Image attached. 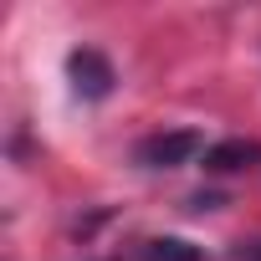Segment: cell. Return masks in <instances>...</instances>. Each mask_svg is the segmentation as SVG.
Here are the masks:
<instances>
[{
	"instance_id": "cell-3",
	"label": "cell",
	"mask_w": 261,
	"mask_h": 261,
	"mask_svg": "<svg viewBox=\"0 0 261 261\" xmlns=\"http://www.w3.org/2000/svg\"><path fill=\"white\" fill-rule=\"evenodd\" d=\"M256 159H261V144H251V139H225V144L205 149V169L210 174H230V169H246Z\"/></svg>"
},
{
	"instance_id": "cell-2",
	"label": "cell",
	"mask_w": 261,
	"mask_h": 261,
	"mask_svg": "<svg viewBox=\"0 0 261 261\" xmlns=\"http://www.w3.org/2000/svg\"><path fill=\"white\" fill-rule=\"evenodd\" d=\"M67 72H72V87H77L82 97H108V92H113V67H108V57L92 51V46L72 51V57H67Z\"/></svg>"
},
{
	"instance_id": "cell-4",
	"label": "cell",
	"mask_w": 261,
	"mask_h": 261,
	"mask_svg": "<svg viewBox=\"0 0 261 261\" xmlns=\"http://www.w3.org/2000/svg\"><path fill=\"white\" fill-rule=\"evenodd\" d=\"M200 256H205L200 246H190V241H179V236H159V241L144 246L139 261H200Z\"/></svg>"
},
{
	"instance_id": "cell-5",
	"label": "cell",
	"mask_w": 261,
	"mask_h": 261,
	"mask_svg": "<svg viewBox=\"0 0 261 261\" xmlns=\"http://www.w3.org/2000/svg\"><path fill=\"white\" fill-rule=\"evenodd\" d=\"M236 261H261V241H251V246H236Z\"/></svg>"
},
{
	"instance_id": "cell-1",
	"label": "cell",
	"mask_w": 261,
	"mask_h": 261,
	"mask_svg": "<svg viewBox=\"0 0 261 261\" xmlns=\"http://www.w3.org/2000/svg\"><path fill=\"white\" fill-rule=\"evenodd\" d=\"M195 154H205V139L195 128H169V134H149L139 144V164L144 169H179L190 164Z\"/></svg>"
}]
</instances>
